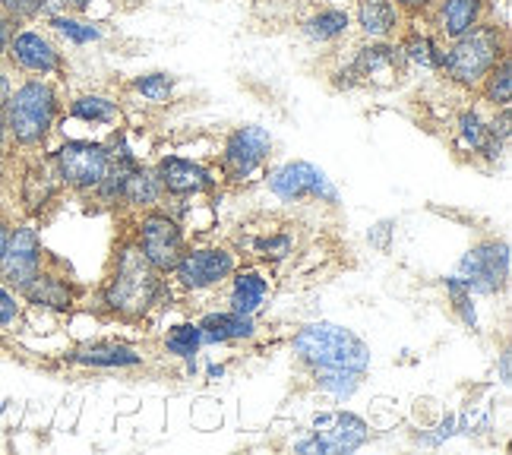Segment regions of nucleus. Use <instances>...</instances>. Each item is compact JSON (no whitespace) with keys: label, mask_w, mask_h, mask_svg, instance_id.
I'll list each match as a JSON object with an SVG mask.
<instances>
[{"label":"nucleus","mask_w":512,"mask_h":455,"mask_svg":"<svg viewBox=\"0 0 512 455\" xmlns=\"http://www.w3.org/2000/svg\"><path fill=\"white\" fill-rule=\"evenodd\" d=\"M10 136V149L35 155L42 152L57 124L64 121V95L57 79L45 76H23L16 79V86L7 98V105L0 108Z\"/></svg>","instance_id":"2"},{"label":"nucleus","mask_w":512,"mask_h":455,"mask_svg":"<svg viewBox=\"0 0 512 455\" xmlns=\"http://www.w3.org/2000/svg\"><path fill=\"white\" fill-rule=\"evenodd\" d=\"M48 263V250L42 244V228L35 219L13 222L7 247L0 253V282L23 291Z\"/></svg>","instance_id":"12"},{"label":"nucleus","mask_w":512,"mask_h":455,"mask_svg":"<svg viewBox=\"0 0 512 455\" xmlns=\"http://www.w3.org/2000/svg\"><path fill=\"white\" fill-rule=\"evenodd\" d=\"M481 102L490 108H509L512 105V54H506L503 61L484 76V83L478 86Z\"/></svg>","instance_id":"32"},{"label":"nucleus","mask_w":512,"mask_h":455,"mask_svg":"<svg viewBox=\"0 0 512 455\" xmlns=\"http://www.w3.org/2000/svg\"><path fill=\"white\" fill-rule=\"evenodd\" d=\"M443 291H446V301L452 307V313H456V320L475 332L478 329V310H475V294H471L456 275H446L443 279Z\"/></svg>","instance_id":"34"},{"label":"nucleus","mask_w":512,"mask_h":455,"mask_svg":"<svg viewBox=\"0 0 512 455\" xmlns=\"http://www.w3.org/2000/svg\"><path fill=\"white\" fill-rule=\"evenodd\" d=\"M272 133L260 124L234 127L215 155V174H219L222 187H247L260 171H266L272 158Z\"/></svg>","instance_id":"5"},{"label":"nucleus","mask_w":512,"mask_h":455,"mask_svg":"<svg viewBox=\"0 0 512 455\" xmlns=\"http://www.w3.org/2000/svg\"><path fill=\"white\" fill-rule=\"evenodd\" d=\"M294 452H310V455H320V446H317V440L310 437V433H304L301 440H294Z\"/></svg>","instance_id":"42"},{"label":"nucleus","mask_w":512,"mask_h":455,"mask_svg":"<svg viewBox=\"0 0 512 455\" xmlns=\"http://www.w3.org/2000/svg\"><path fill=\"white\" fill-rule=\"evenodd\" d=\"M0 10L10 16V23H42L51 13H61V0H0Z\"/></svg>","instance_id":"33"},{"label":"nucleus","mask_w":512,"mask_h":455,"mask_svg":"<svg viewBox=\"0 0 512 455\" xmlns=\"http://www.w3.org/2000/svg\"><path fill=\"white\" fill-rule=\"evenodd\" d=\"M26 320V301L16 288L0 282V332H16Z\"/></svg>","instance_id":"35"},{"label":"nucleus","mask_w":512,"mask_h":455,"mask_svg":"<svg viewBox=\"0 0 512 455\" xmlns=\"http://www.w3.org/2000/svg\"><path fill=\"white\" fill-rule=\"evenodd\" d=\"M64 364L80 367V370H140L146 367V354L143 348H136L130 342H117V339H95L83 342L64 354Z\"/></svg>","instance_id":"19"},{"label":"nucleus","mask_w":512,"mask_h":455,"mask_svg":"<svg viewBox=\"0 0 512 455\" xmlns=\"http://www.w3.org/2000/svg\"><path fill=\"white\" fill-rule=\"evenodd\" d=\"M45 158H48L54 177L61 181V187L76 196H92L108 171L105 140H64V143H57Z\"/></svg>","instance_id":"8"},{"label":"nucleus","mask_w":512,"mask_h":455,"mask_svg":"<svg viewBox=\"0 0 512 455\" xmlns=\"http://www.w3.org/2000/svg\"><path fill=\"white\" fill-rule=\"evenodd\" d=\"M4 64L19 76H45V79H67V57L54 35L35 23H19L10 32V45Z\"/></svg>","instance_id":"9"},{"label":"nucleus","mask_w":512,"mask_h":455,"mask_svg":"<svg viewBox=\"0 0 512 455\" xmlns=\"http://www.w3.org/2000/svg\"><path fill=\"white\" fill-rule=\"evenodd\" d=\"M10 228H13V219H10V215H4V212H0V253H4V247H7Z\"/></svg>","instance_id":"44"},{"label":"nucleus","mask_w":512,"mask_h":455,"mask_svg":"<svg viewBox=\"0 0 512 455\" xmlns=\"http://www.w3.org/2000/svg\"><path fill=\"white\" fill-rule=\"evenodd\" d=\"M351 26H354V19H351V13L345 7L326 4V7L310 10L301 19V35L313 45H336L351 32Z\"/></svg>","instance_id":"26"},{"label":"nucleus","mask_w":512,"mask_h":455,"mask_svg":"<svg viewBox=\"0 0 512 455\" xmlns=\"http://www.w3.org/2000/svg\"><path fill=\"white\" fill-rule=\"evenodd\" d=\"M291 354L304 373L310 370L370 373V364H373V351L361 335L329 320L304 323L291 339Z\"/></svg>","instance_id":"3"},{"label":"nucleus","mask_w":512,"mask_h":455,"mask_svg":"<svg viewBox=\"0 0 512 455\" xmlns=\"http://www.w3.org/2000/svg\"><path fill=\"white\" fill-rule=\"evenodd\" d=\"M307 433L320 446V455H351L370 440V424L345 408H326L310 418Z\"/></svg>","instance_id":"15"},{"label":"nucleus","mask_w":512,"mask_h":455,"mask_svg":"<svg viewBox=\"0 0 512 455\" xmlns=\"http://www.w3.org/2000/svg\"><path fill=\"white\" fill-rule=\"evenodd\" d=\"M512 383V354L509 348L500 351V386H509Z\"/></svg>","instance_id":"40"},{"label":"nucleus","mask_w":512,"mask_h":455,"mask_svg":"<svg viewBox=\"0 0 512 455\" xmlns=\"http://www.w3.org/2000/svg\"><path fill=\"white\" fill-rule=\"evenodd\" d=\"M61 181L54 177L48 158L42 155H29V162L23 165V171H19V181H16V196H19V206H23L26 219H42V215L48 209L57 206V200H61Z\"/></svg>","instance_id":"18"},{"label":"nucleus","mask_w":512,"mask_h":455,"mask_svg":"<svg viewBox=\"0 0 512 455\" xmlns=\"http://www.w3.org/2000/svg\"><path fill=\"white\" fill-rule=\"evenodd\" d=\"M23 294L26 307L32 310H45V313H57V316H67L76 310V304L83 301V285L73 279L70 272L57 269V263L48 256L45 269L35 275V279L19 291Z\"/></svg>","instance_id":"16"},{"label":"nucleus","mask_w":512,"mask_h":455,"mask_svg":"<svg viewBox=\"0 0 512 455\" xmlns=\"http://www.w3.org/2000/svg\"><path fill=\"white\" fill-rule=\"evenodd\" d=\"M10 149V136H7V124H4V114H0V158L7 155Z\"/></svg>","instance_id":"45"},{"label":"nucleus","mask_w":512,"mask_h":455,"mask_svg":"<svg viewBox=\"0 0 512 455\" xmlns=\"http://www.w3.org/2000/svg\"><path fill=\"white\" fill-rule=\"evenodd\" d=\"M348 64L358 76L361 89H396L405 83L408 76V64L399 51L396 42H383V38H364V45L354 48V54L348 57Z\"/></svg>","instance_id":"14"},{"label":"nucleus","mask_w":512,"mask_h":455,"mask_svg":"<svg viewBox=\"0 0 512 455\" xmlns=\"http://www.w3.org/2000/svg\"><path fill=\"white\" fill-rule=\"evenodd\" d=\"M13 86H16V76H13V70H10L7 64H0V108L7 105V98H10Z\"/></svg>","instance_id":"38"},{"label":"nucleus","mask_w":512,"mask_h":455,"mask_svg":"<svg viewBox=\"0 0 512 455\" xmlns=\"http://www.w3.org/2000/svg\"><path fill=\"white\" fill-rule=\"evenodd\" d=\"M64 117L80 121L86 127H117L124 124V105L114 95L105 92H80L70 102H64Z\"/></svg>","instance_id":"23"},{"label":"nucleus","mask_w":512,"mask_h":455,"mask_svg":"<svg viewBox=\"0 0 512 455\" xmlns=\"http://www.w3.org/2000/svg\"><path fill=\"white\" fill-rule=\"evenodd\" d=\"M225 373H228V364H209V367H206V380H209V383H222V380H225Z\"/></svg>","instance_id":"43"},{"label":"nucleus","mask_w":512,"mask_h":455,"mask_svg":"<svg viewBox=\"0 0 512 455\" xmlns=\"http://www.w3.org/2000/svg\"><path fill=\"white\" fill-rule=\"evenodd\" d=\"M351 19L364 38H383V42H396V35L405 26V16L392 0H358V10Z\"/></svg>","instance_id":"24"},{"label":"nucleus","mask_w":512,"mask_h":455,"mask_svg":"<svg viewBox=\"0 0 512 455\" xmlns=\"http://www.w3.org/2000/svg\"><path fill=\"white\" fill-rule=\"evenodd\" d=\"M272 294H275V275L272 266L263 263L238 266L225 282V304L247 316H260L269 307Z\"/></svg>","instance_id":"17"},{"label":"nucleus","mask_w":512,"mask_h":455,"mask_svg":"<svg viewBox=\"0 0 512 455\" xmlns=\"http://www.w3.org/2000/svg\"><path fill=\"white\" fill-rule=\"evenodd\" d=\"M266 187L279 203H323L339 206V187L329 181V174L304 158H294L279 168L266 171Z\"/></svg>","instance_id":"11"},{"label":"nucleus","mask_w":512,"mask_h":455,"mask_svg":"<svg viewBox=\"0 0 512 455\" xmlns=\"http://www.w3.org/2000/svg\"><path fill=\"white\" fill-rule=\"evenodd\" d=\"M241 250L250 256L253 263H263V266L275 269L298 253V234L288 231V228H263V231H253L241 244Z\"/></svg>","instance_id":"25"},{"label":"nucleus","mask_w":512,"mask_h":455,"mask_svg":"<svg viewBox=\"0 0 512 455\" xmlns=\"http://www.w3.org/2000/svg\"><path fill=\"white\" fill-rule=\"evenodd\" d=\"M392 4L402 10L405 19H424L430 13V7L437 4V0H392Z\"/></svg>","instance_id":"36"},{"label":"nucleus","mask_w":512,"mask_h":455,"mask_svg":"<svg viewBox=\"0 0 512 455\" xmlns=\"http://www.w3.org/2000/svg\"><path fill=\"white\" fill-rule=\"evenodd\" d=\"M310 380L313 392L326 395L332 402H348L354 392H358L367 380V373H358V370H310L304 373Z\"/></svg>","instance_id":"29"},{"label":"nucleus","mask_w":512,"mask_h":455,"mask_svg":"<svg viewBox=\"0 0 512 455\" xmlns=\"http://www.w3.org/2000/svg\"><path fill=\"white\" fill-rule=\"evenodd\" d=\"M7 187V165H4V158H0V193H4Z\"/></svg>","instance_id":"46"},{"label":"nucleus","mask_w":512,"mask_h":455,"mask_svg":"<svg viewBox=\"0 0 512 455\" xmlns=\"http://www.w3.org/2000/svg\"><path fill=\"white\" fill-rule=\"evenodd\" d=\"M4 354H7V335L0 332V358H4Z\"/></svg>","instance_id":"47"},{"label":"nucleus","mask_w":512,"mask_h":455,"mask_svg":"<svg viewBox=\"0 0 512 455\" xmlns=\"http://www.w3.org/2000/svg\"><path fill=\"white\" fill-rule=\"evenodd\" d=\"M92 4H95V0H61V7L67 13H80V16H86L92 10Z\"/></svg>","instance_id":"41"},{"label":"nucleus","mask_w":512,"mask_h":455,"mask_svg":"<svg viewBox=\"0 0 512 455\" xmlns=\"http://www.w3.org/2000/svg\"><path fill=\"white\" fill-rule=\"evenodd\" d=\"M45 29L54 35V38H61V42L73 45V48H86V45H98L105 38V29L92 23V19L80 16V13H51L48 19H42Z\"/></svg>","instance_id":"28"},{"label":"nucleus","mask_w":512,"mask_h":455,"mask_svg":"<svg viewBox=\"0 0 512 455\" xmlns=\"http://www.w3.org/2000/svg\"><path fill=\"white\" fill-rule=\"evenodd\" d=\"M452 275L475 298H497L509 285V241L506 237H481L478 244L465 250Z\"/></svg>","instance_id":"10"},{"label":"nucleus","mask_w":512,"mask_h":455,"mask_svg":"<svg viewBox=\"0 0 512 455\" xmlns=\"http://www.w3.org/2000/svg\"><path fill=\"white\" fill-rule=\"evenodd\" d=\"M165 203V190L159 184V174H155L152 165L140 162L124 184V196H121V209H127L130 215L133 212H143V209H152V206H162Z\"/></svg>","instance_id":"27"},{"label":"nucleus","mask_w":512,"mask_h":455,"mask_svg":"<svg viewBox=\"0 0 512 455\" xmlns=\"http://www.w3.org/2000/svg\"><path fill=\"white\" fill-rule=\"evenodd\" d=\"M509 54V29L494 16L481 19L475 29L459 35L456 42L443 45L440 73L462 92H478L484 76Z\"/></svg>","instance_id":"4"},{"label":"nucleus","mask_w":512,"mask_h":455,"mask_svg":"<svg viewBox=\"0 0 512 455\" xmlns=\"http://www.w3.org/2000/svg\"><path fill=\"white\" fill-rule=\"evenodd\" d=\"M389 231H396V222H380L377 228H373L370 234H367V241L377 247V250H389V241L383 234H389Z\"/></svg>","instance_id":"37"},{"label":"nucleus","mask_w":512,"mask_h":455,"mask_svg":"<svg viewBox=\"0 0 512 455\" xmlns=\"http://www.w3.org/2000/svg\"><path fill=\"white\" fill-rule=\"evenodd\" d=\"M203 332L200 326H196V320H184V323H174L168 326V332L162 335V351L168 354V358L181 361V364H190L200 358L203 351Z\"/></svg>","instance_id":"30"},{"label":"nucleus","mask_w":512,"mask_h":455,"mask_svg":"<svg viewBox=\"0 0 512 455\" xmlns=\"http://www.w3.org/2000/svg\"><path fill=\"white\" fill-rule=\"evenodd\" d=\"M396 45L405 57L408 70L440 73L443 67V42L430 29L418 26V19H405L402 32L396 35Z\"/></svg>","instance_id":"22"},{"label":"nucleus","mask_w":512,"mask_h":455,"mask_svg":"<svg viewBox=\"0 0 512 455\" xmlns=\"http://www.w3.org/2000/svg\"><path fill=\"white\" fill-rule=\"evenodd\" d=\"M130 237L136 241V247L143 250L146 260L159 269L162 275H171L174 263L181 260L187 241V228L177 222V215L168 212L165 206H152L143 212H133L130 219Z\"/></svg>","instance_id":"7"},{"label":"nucleus","mask_w":512,"mask_h":455,"mask_svg":"<svg viewBox=\"0 0 512 455\" xmlns=\"http://www.w3.org/2000/svg\"><path fill=\"white\" fill-rule=\"evenodd\" d=\"M238 266L241 253L228 244H187L168 282L181 294H206L222 288Z\"/></svg>","instance_id":"6"},{"label":"nucleus","mask_w":512,"mask_h":455,"mask_svg":"<svg viewBox=\"0 0 512 455\" xmlns=\"http://www.w3.org/2000/svg\"><path fill=\"white\" fill-rule=\"evenodd\" d=\"M127 89L133 95H140L146 105H155V108H162L168 102H174V92H177V76L171 73H162V70H155V73H140V76H133Z\"/></svg>","instance_id":"31"},{"label":"nucleus","mask_w":512,"mask_h":455,"mask_svg":"<svg viewBox=\"0 0 512 455\" xmlns=\"http://www.w3.org/2000/svg\"><path fill=\"white\" fill-rule=\"evenodd\" d=\"M490 16H494V0H437L424 16V23L446 45Z\"/></svg>","instance_id":"20"},{"label":"nucleus","mask_w":512,"mask_h":455,"mask_svg":"<svg viewBox=\"0 0 512 455\" xmlns=\"http://www.w3.org/2000/svg\"><path fill=\"white\" fill-rule=\"evenodd\" d=\"M155 174H159V184L165 190V200H196V196H209L215 190H222L219 174L212 165L196 162L187 155H159L155 158Z\"/></svg>","instance_id":"13"},{"label":"nucleus","mask_w":512,"mask_h":455,"mask_svg":"<svg viewBox=\"0 0 512 455\" xmlns=\"http://www.w3.org/2000/svg\"><path fill=\"white\" fill-rule=\"evenodd\" d=\"M203 332V345H247L260 335V323L256 316L238 313V310H209L196 320Z\"/></svg>","instance_id":"21"},{"label":"nucleus","mask_w":512,"mask_h":455,"mask_svg":"<svg viewBox=\"0 0 512 455\" xmlns=\"http://www.w3.org/2000/svg\"><path fill=\"white\" fill-rule=\"evenodd\" d=\"M10 32H13V23H10V16H7L4 10H0V64H4V57H7Z\"/></svg>","instance_id":"39"},{"label":"nucleus","mask_w":512,"mask_h":455,"mask_svg":"<svg viewBox=\"0 0 512 455\" xmlns=\"http://www.w3.org/2000/svg\"><path fill=\"white\" fill-rule=\"evenodd\" d=\"M171 291L168 275L155 269L143 250L136 247L130 231L114 244L111 263L102 285H98V307L121 323H143L152 310L162 307V298Z\"/></svg>","instance_id":"1"}]
</instances>
